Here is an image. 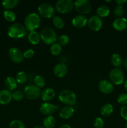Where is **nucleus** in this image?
Segmentation results:
<instances>
[{"label":"nucleus","instance_id":"29","mask_svg":"<svg viewBox=\"0 0 127 128\" xmlns=\"http://www.w3.org/2000/svg\"><path fill=\"white\" fill-rule=\"evenodd\" d=\"M50 51L52 54L54 56H57L62 51V46L59 43H54L51 45L50 48Z\"/></svg>","mask_w":127,"mask_h":128},{"label":"nucleus","instance_id":"35","mask_svg":"<svg viewBox=\"0 0 127 128\" xmlns=\"http://www.w3.org/2000/svg\"><path fill=\"white\" fill-rule=\"evenodd\" d=\"M123 12H124V8H123V6H121V5H117L113 10L114 15L118 18H120V16L123 15Z\"/></svg>","mask_w":127,"mask_h":128},{"label":"nucleus","instance_id":"23","mask_svg":"<svg viewBox=\"0 0 127 128\" xmlns=\"http://www.w3.org/2000/svg\"><path fill=\"white\" fill-rule=\"evenodd\" d=\"M111 62L115 67L118 68L122 66V63H123V60H122V56L118 53L113 54L111 57Z\"/></svg>","mask_w":127,"mask_h":128},{"label":"nucleus","instance_id":"1","mask_svg":"<svg viewBox=\"0 0 127 128\" xmlns=\"http://www.w3.org/2000/svg\"><path fill=\"white\" fill-rule=\"evenodd\" d=\"M41 24V18L36 12H31L26 16L24 20V27L26 30L30 31H34L38 28Z\"/></svg>","mask_w":127,"mask_h":128},{"label":"nucleus","instance_id":"12","mask_svg":"<svg viewBox=\"0 0 127 128\" xmlns=\"http://www.w3.org/2000/svg\"><path fill=\"white\" fill-rule=\"evenodd\" d=\"M59 107L54 105L52 104L49 103V102H46L44 103H42V104L40 106L39 110L42 114L44 115L49 116H51L57 109Z\"/></svg>","mask_w":127,"mask_h":128},{"label":"nucleus","instance_id":"41","mask_svg":"<svg viewBox=\"0 0 127 128\" xmlns=\"http://www.w3.org/2000/svg\"><path fill=\"white\" fill-rule=\"evenodd\" d=\"M59 128H71V127L68 124H63L61 126H60Z\"/></svg>","mask_w":127,"mask_h":128},{"label":"nucleus","instance_id":"25","mask_svg":"<svg viewBox=\"0 0 127 128\" xmlns=\"http://www.w3.org/2000/svg\"><path fill=\"white\" fill-rule=\"evenodd\" d=\"M56 125V120L52 116H46L43 121L44 128H54Z\"/></svg>","mask_w":127,"mask_h":128},{"label":"nucleus","instance_id":"40","mask_svg":"<svg viewBox=\"0 0 127 128\" xmlns=\"http://www.w3.org/2000/svg\"><path fill=\"white\" fill-rule=\"evenodd\" d=\"M115 2L117 4V5H121V6H122L125 2H127V1L126 0H116Z\"/></svg>","mask_w":127,"mask_h":128},{"label":"nucleus","instance_id":"30","mask_svg":"<svg viewBox=\"0 0 127 128\" xmlns=\"http://www.w3.org/2000/svg\"><path fill=\"white\" fill-rule=\"evenodd\" d=\"M52 22H53L54 25L58 29L63 28L64 26V21L59 16H54L53 19H52Z\"/></svg>","mask_w":127,"mask_h":128},{"label":"nucleus","instance_id":"4","mask_svg":"<svg viewBox=\"0 0 127 128\" xmlns=\"http://www.w3.org/2000/svg\"><path fill=\"white\" fill-rule=\"evenodd\" d=\"M59 100L62 103L67 104L68 106H72L75 103L77 97L75 92L72 90H65L59 93Z\"/></svg>","mask_w":127,"mask_h":128},{"label":"nucleus","instance_id":"33","mask_svg":"<svg viewBox=\"0 0 127 128\" xmlns=\"http://www.w3.org/2000/svg\"><path fill=\"white\" fill-rule=\"evenodd\" d=\"M9 128H25V126L20 120H14L10 122Z\"/></svg>","mask_w":127,"mask_h":128},{"label":"nucleus","instance_id":"32","mask_svg":"<svg viewBox=\"0 0 127 128\" xmlns=\"http://www.w3.org/2000/svg\"><path fill=\"white\" fill-rule=\"evenodd\" d=\"M57 40L58 41V43L60 45H61V46H65V45H67L69 42L70 39L67 35L63 34L57 38Z\"/></svg>","mask_w":127,"mask_h":128},{"label":"nucleus","instance_id":"16","mask_svg":"<svg viewBox=\"0 0 127 128\" xmlns=\"http://www.w3.org/2000/svg\"><path fill=\"white\" fill-rule=\"evenodd\" d=\"M113 27L119 31L127 30V19L125 18H118L113 22Z\"/></svg>","mask_w":127,"mask_h":128},{"label":"nucleus","instance_id":"46","mask_svg":"<svg viewBox=\"0 0 127 128\" xmlns=\"http://www.w3.org/2000/svg\"><path fill=\"white\" fill-rule=\"evenodd\" d=\"M111 1H106V2H110Z\"/></svg>","mask_w":127,"mask_h":128},{"label":"nucleus","instance_id":"14","mask_svg":"<svg viewBox=\"0 0 127 128\" xmlns=\"http://www.w3.org/2000/svg\"><path fill=\"white\" fill-rule=\"evenodd\" d=\"M88 19L84 15H77L72 20L73 26L77 28H82L87 24Z\"/></svg>","mask_w":127,"mask_h":128},{"label":"nucleus","instance_id":"20","mask_svg":"<svg viewBox=\"0 0 127 128\" xmlns=\"http://www.w3.org/2000/svg\"><path fill=\"white\" fill-rule=\"evenodd\" d=\"M4 84L7 89L9 91H14L16 89L17 86V81L13 77H7L4 81Z\"/></svg>","mask_w":127,"mask_h":128},{"label":"nucleus","instance_id":"47","mask_svg":"<svg viewBox=\"0 0 127 128\" xmlns=\"http://www.w3.org/2000/svg\"></svg>","mask_w":127,"mask_h":128},{"label":"nucleus","instance_id":"18","mask_svg":"<svg viewBox=\"0 0 127 128\" xmlns=\"http://www.w3.org/2000/svg\"><path fill=\"white\" fill-rule=\"evenodd\" d=\"M56 95V92L54 89L51 88H47L44 89L42 91H41V96L42 101H50L54 99Z\"/></svg>","mask_w":127,"mask_h":128},{"label":"nucleus","instance_id":"7","mask_svg":"<svg viewBox=\"0 0 127 128\" xmlns=\"http://www.w3.org/2000/svg\"><path fill=\"white\" fill-rule=\"evenodd\" d=\"M74 6L72 0H59L56 4V8L61 13H67L70 12Z\"/></svg>","mask_w":127,"mask_h":128},{"label":"nucleus","instance_id":"17","mask_svg":"<svg viewBox=\"0 0 127 128\" xmlns=\"http://www.w3.org/2000/svg\"><path fill=\"white\" fill-rule=\"evenodd\" d=\"M12 93L8 90H2L0 91V104H7L12 99Z\"/></svg>","mask_w":127,"mask_h":128},{"label":"nucleus","instance_id":"21","mask_svg":"<svg viewBox=\"0 0 127 128\" xmlns=\"http://www.w3.org/2000/svg\"><path fill=\"white\" fill-rule=\"evenodd\" d=\"M29 41L32 44H37L39 42L41 39V34L37 31H33L30 32L28 35Z\"/></svg>","mask_w":127,"mask_h":128},{"label":"nucleus","instance_id":"3","mask_svg":"<svg viewBox=\"0 0 127 128\" xmlns=\"http://www.w3.org/2000/svg\"><path fill=\"white\" fill-rule=\"evenodd\" d=\"M41 39L46 44H52L57 40V33L50 28H45L41 32Z\"/></svg>","mask_w":127,"mask_h":128},{"label":"nucleus","instance_id":"10","mask_svg":"<svg viewBox=\"0 0 127 128\" xmlns=\"http://www.w3.org/2000/svg\"><path fill=\"white\" fill-rule=\"evenodd\" d=\"M88 27L93 31H98L102 28L103 22L100 18L97 15H93L88 20Z\"/></svg>","mask_w":127,"mask_h":128},{"label":"nucleus","instance_id":"13","mask_svg":"<svg viewBox=\"0 0 127 128\" xmlns=\"http://www.w3.org/2000/svg\"><path fill=\"white\" fill-rule=\"evenodd\" d=\"M98 89L103 94H110L113 92L114 86L113 83L108 80H102L98 83Z\"/></svg>","mask_w":127,"mask_h":128},{"label":"nucleus","instance_id":"6","mask_svg":"<svg viewBox=\"0 0 127 128\" xmlns=\"http://www.w3.org/2000/svg\"><path fill=\"white\" fill-rule=\"evenodd\" d=\"M76 11L82 14L89 13L92 10V4L87 0H76L74 2Z\"/></svg>","mask_w":127,"mask_h":128},{"label":"nucleus","instance_id":"24","mask_svg":"<svg viewBox=\"0 0 127 128\" xmlns=\"http://www.w3.org/2000/svg\"><path fill=\"white\" fill-rule=\"evenodd\" d=\"M110 10L108 6H106V5H101L97 10V16H99L100 18L107 17L110 14Z\"/></svg>","mask_w":127,"mask_h":128},{"label":"nucleus","instance_id":"2","mask_svg":"<svg viewBox=\"0 0 127 128\" xmlns=\"http://www.w3.org/2000/svg\"><path fill=\"white\" fill-rule=\"evenodd\" d=\"M26 34V28L20 23H14L13 24H11L7 30V34L12 38H21L24 37Z\"/></svg>","mask_w":127,"mask_h":128},{"label":"nucleus","instance_id":"19","mask_svg":"<svg viewBox=\"0 0 127 128\" xmlns=\"http://www.w3.org/2000/svg\"><path fill=\"white\" fill-rule=\"evenodd\" d=\"M74 111V108L72 106H65L61 109L59 112V116L61 118L67 120L72 117Z\"/></svg>","mask_w":127,"mask_h":128},{"label":"nucleus","instance_id":"9","mask_svg":"<svg viewBox=\"0 0 127 128\" xmlns=\"http://www.w3.org/2000/svg\"><path fill=\"white\" fill-rule=\"evenodd\" d=\"M38 12L41 16L46 18L53 17L55 10L53 6L49 3H42L38 7Z\"/></svg>","mask_w":127,"mask_h":128},{"label":"nucleus","instance_id":"37","mask_svg":"<svg viewBox=\"0 0 127 128\" xmlns=\"http://www.w3.org/2000/svg\"><path fill=\"white\" fill-rule=\"evenodd\" d=\"M93 125L95 128H102L104 126V122L101 118L97 117L95 120Z\"/></svg>","mask_w":127,"mask_h":128},{"label":"nucleus","instance_id":"34","mask_svg":"<svg viewBox=\"0 0 127 128\" xmlns=\"http://www.w3.org/2000/svg\"><path fill=\"white\" fill-rule=\"evenodd\" d=\"M12 96V99L14 100H15L16 101H20L21 100H22V99L24 98V92H22L21 91L17 90V91H14Z\"/></svg>","mask_w":127,"mask_h":128},{"label":"nucleus","instance_id":"27","mask_svg":"<svg viewBox=\"0 0 127 128\" xmlns=\"http://www.w3.org/2000/svg\"><path fill=\"white\" fill-rule=\"evenodd\" d=\"M27 74L24 71H19L16 74V81L17 83L24 84L27 81Z\"/></svg>","mask_w":127,"mask_h":128},{"label":"nucleus","instance_id":"28","mask_svg":"<svg viewBox=\"0 0 127 128\" xmlns=\"http://www.w3.org/2000/svg\"><path fill=\"white\" fill-rule=\"evenodd\" d=\"M34 82L35 86L38 88H43L46 84V80L41 75H37L35 76L34 79Z\"/></svg>","mask_w":127,"mask_h":128},{"label":"nucleus","instance_id":"36","mask_svg":"<svg viewBox=\"0 0 127 128\" xmlns=\"http://www.w3.org/2000/svg\"><path fill=\"white\" fill-rule=\"evenodd\" d=\"M117 102L122 105L127 104V93H121L117 98Z\"/></svg>","mask_w":127,"mask_h":128},{"label":"nucleus","instance_id":"15","mask_svg":"<svg viewBox=\"0 0 127 128\" xmlns=\"http://www.w3.org/2000/svg\"><path fill=\"white\" fill-rule=\"evenodd\" d=\"M54 74L57 78H63L67 74L68 69L64 63H58L54 68Z\"/></svg>","mask_w":127,"mask_h":128},{"label":"nucleus","instance_id":"11","mask_svg":"<svg viewBox=\"0 0 127 128\" xmlns=\"http://www.w3.org/2000/svg\"><path fill=\"white\" fill-rule=\"evenodd\" d=\"M8 54L11 61L16 63H20L24 60L23 53L17 48H11L9 50Z\"/></svg>","mask_w":127,"mask_h":128},{"label":"nucleus","instance_id":"8","mask_svg":"<svg viewBox=\"0 0 127 128\" xmlns=\"http://www.w3.org/2000/svg\"><path fill=\"white\" fill-rule=\"evenodd\" d=\"M109 77L112 83L120 85L124 81V74L122 70L120 68L112 69L109 73Z\"/></svg>","mask_w":127,"mask_h":128},{"label":"nucleus","instance_id":"5","mask_svg":"<svg viewBox=\"0 0 127 128\" xmlns=\"http://www.w3.org/2000/svg\"><path fill=\"white\" fill-rule=\"evenodd\" d=\"M41 89L35 85H29L26 86L24 90V96L30 100H37L41 96Z\"/></svg>","mask_w":127,"mask_h":128},{"label":"nucleus","instance_id":"39","mask_svg":"<svg viewBox=\"0 0 127 128\" xmlns=\"http://www.w3.org/2000/svg\"><path fill=\"white\" fill-rule=\"evenodd\" d=\"M34 55V51L32 49L26 50L23 52L24 58H31L33 57Z\"/></svg>","mask_w":127,"mask_h":128},{"label":"nucleus","instance_id":"22","mask_svg":"<svg viewBox=\"0 0 127 128\" xmlns=\"http://www.w3.org/2000/svg\"><path fill=\"white\" fill-rule=\"evenodd\" d=\"M113 111V107L111 104L106 103L102 106L100 109V113L103 116H109Z\"/></svg>","mask_w":127,"mask_h":128},{"label":"nucleus","instance_id":"45","mask_svg":"<svg viewBox=\"0 0 127 128\" xmlns=\"http://www.w3.org/2000/svg\"><path fill=\"white\" fill-rule=\"evenodd\" d=\"M125 128H127V124H126V126H125Z\"/></svg>","mask_w":127,"mask_h":128},{"label":"nucleus","instance_id":"26","mask_svg":"<svg viewBox=\"0 0 127 128\" xmlns=\"http://www.w3.org/2000/svg\"><path fill=\"white\" fill-rule=\"evenodd\" d=\"M19 3L17 0H3L2 1V6L6 10H10L16 7Z\"/></svg>","mask_w":127,"mask_h":128},{"label":"nucleus","instance_id":"31","mask_svg":"<svg viewBox=\"0 0 127 128\" xmlns=\"http://www.w3.org/2000/svg\"><path fill=\"white\" fill-rule=\"evenodd\" d=\"M4 17L7 21L9 22H13L16 20V14L13 11L11 10H6L4 11Z\"/></svg>","mask_w":127,"mask_h":128},{"label":"nucleus","instance_id":"44","mask_svg":"<svg viewBox=\"0 0 127 128\" xmlns=\"http://www.w3.org/2000/svg\"><path fill=\"white\" fill-rule=\"evenodd\" d=\"M44 128L43 127H41V126H35V127H34V128Z\"/></svg>","mask_w":127,"mask_h":128},{"label":"nucleus","instance_id":"43","mask_svg":"<svg viewBox=\"0 0 127 128\" xmlns=\"http://www.w3.org/2000/svg\"><path fill=\"white\" fill-rule=\"evenodd\" d=\"M124 87L126 89V90H127V80L125 81V83H124Z\"/></svg>","mask_w":127,"mask_h":128},{"label":"nucleus","instance_id":"42","mask_svg":"<svg viewBox=\"0 0 127 128\" xmlns=\"http://www.w3.org/2000/svg\"><path fill=\"white\" fill-rule=\"evenodd\" d=\"M123 65H124V67L127 70V58L123 61Z\"/></svg>","mask_w":127,"mask_h":128},{"label":"nucleus","instance_id":"38","mask_svg":"<svg viewBox=\"0 0 127 128\" xmlns=\"http://www.w3.org/2000/svg\"><path fill=\"white\" fill-rule=\"evenodd\" d=\"M121 116L123 118L124 120L127 121V105H124L120 108V111Z\"/></svg>","mask_w":127,"mask_h":128}]
</instances>
